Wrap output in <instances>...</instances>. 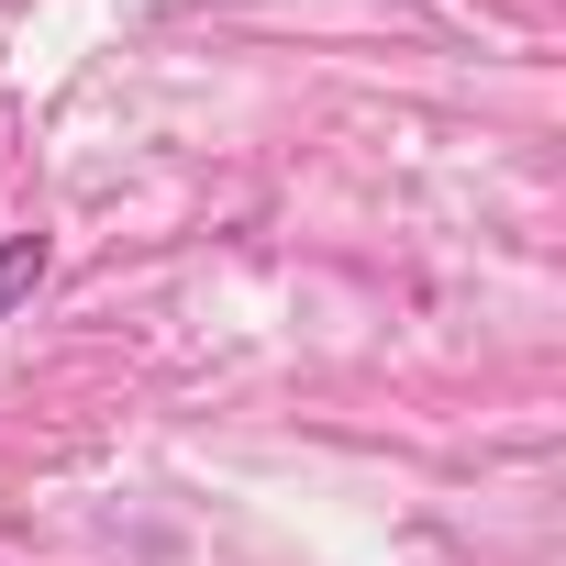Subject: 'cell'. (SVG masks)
I'll return each instance as SVG.
<instances>
[{"label": "cell", "instance_id": "6da1fadb", "mask_svg": "<svg viewBox=\"0 0 566 566\" xmlns=\"http://www.w3.org/2000/svg\"><path fill=\"white\" fill-rule=\"evenodd\" d=\"M45 266H56V244H45V233H0V323H12V312L45 290Z\"/></svg>", "mask_w": 566, "mask_h": 566}]
</instances>
